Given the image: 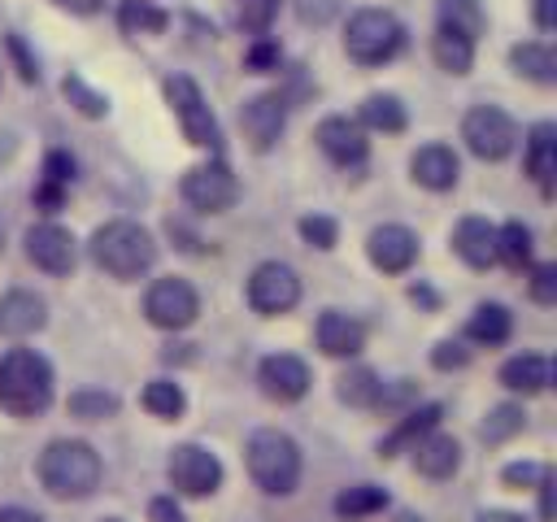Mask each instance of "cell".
<instances>
[{"label":"cell","instance_id":"6da1fadb","mask_svg":"<svg viewBox=\"0 0 557 522\" xmlns=\"http://www.w3.org/2000/svg\"><path fill=\"white\" fill-rule=\"evenodd\" d=\"M35 478L52 500H91L104 483V461L87 439H48L35 457Z\"/></svg>","mask_w":557,"mask_h":522},{"label":"cell","instance_id":"7a4b0ae2","mask_svg":"<svg viewBox=\"0 0 557 522\" xmlns=\"http://www.w3.org/2000/svg\"><path fill=\"white\" fill-rule=\"evenodd\" d=\"M57 400V370L35 348H9L0 352V409L9 418H39Z\"/></svg>","mask_w":557,"mask_h":522},{"label":"cell","instance_id":"3957f363","mask_svg":"<svg viewBox=\"0 0 557 522\" xmlns=\"http://www.w3.org/2000/svg\"><path fill=\"white\" fill-rule=\"evenodd\" d=\"M87 257L96 270H104L117 283H135L139 274H148L157 265V239L148 226L131 222V217H113L104 226L91 231L87 239Z\"/></svg>","mask_w":557,"mask_h":522},{"label":"cell","instance_id":"277c9868","mask_svg":"<svg viewBox=\"0 0 557 522\" xmlns=\"http://www.w3.org/2000/svg\"><path fill=\"white\" fill-rule=\"evenodd\" d=\"M244 465H248V478H252L257 492L292 496L300 487V474H305V452H300V444L287 431L261 426L244 444Z\"/></svg>","mask_w":557,"mask_h":522},{"label":"cell","instance_id":"5b68a950","mask_svg":"<svg viewBox=\"0 0 557 522\" xmlns=\"http://www.w3.org/2000/svg\"><path fill=\"white\" fill-rule=\"evenodd\" d=\"M344 52L361 70L387 65L405 52V22L392 9H357L344 22Z\"/></svg>","mask_w":557,"mask_h":522},{"label":"cell","instance_id":"8992f818","mask_svg":"<svg viewBox=\"0 0 557 522\" xmlns=\"http://www.w3.org/2000/svg\"><path fill=\"white\" fill-rule=\"evenodd\" d=\"M161 91H165L170 113H174L178 126H183V139H187L191 148H205V152L222 157V126H218V117H213V109H209L200 83H196L191 74H165Z\"/></svg>","mask_w":557,"mask_h":522},{"label":"cell","instance_id":"52a82bcc","mask_svg":"<svg viewBox=\"0 0 557 522\" xmlns=\"http://www.w3.org/2000/svg\"><path fill=\"white\" fill-rule=\"evenodd\" d=\"M165 478H170L178 500H209V496H218V487L226 478V465L213 448H205L196 439H183L165 457Z\"/></svg>","mask_w":557,"mask_h":522},{"label":"cell","instance_id":"ba28073f","mask_svg":"<svg viewBox=\"0 0 557 522\" xmlns=\"http://www.w3.org/2000/svg\"><path fill=\"white\" fill-rule=\"evenodd\" d=\"M178 196H183V204H187L191 213L213 217V213L235 209V200H239V178H235V170H231L222 157H209V161L191 165V170L178 178Z\"/></svg>","mask_w":557,"mask_h":522},{"label":"cell","instance_id":"9c48e42d","mask_svg":"<svg viewBox=\"0 0 557 522\" xmlns=\"http://www.w3.org/2000/svg\"><path fill=\"white\" fill-rule=\"evenodd\" d=\"M518 135L522 130H518L513 113H505L500 104H474L461 117V144L479 161H505L518 148Z\"/></svg>","mask_w":557,"mask_h":522},{"label":"cell","instance_id":"30bf717a","mask_svg":"<svg viewBox=\"0 0 557 522\" xmlns=\"http://www.w3.org/2000/svg\"><path fill=\"white\" fill-rule=\"evenodd\" d=\"M244 300L261 318H283L300 304V274L287 261H261L244 283Z\"/></svg>","mask_w":557,"mask_h":522},{"label":"cell","instance_id":"8fae6325","mask_svg":"<svg viewBox=\"0 0 557 522\" xmlns=\"http://www.w3.org/2000/svg\"><path fill=\"white\" fill-rule=\"evenodd\" d=\"M144 318L157 331H187L200 318V291L178 274L152 278L144 291Z\"/></svg>","mask_w":557,"mask_h":522},{"label":"cell","instance_id":"7c38bea8","mask_svg":"<svg viewBox=\"0 0 557 522\" xmlns=\"http://www.w3.org/2000/svg\"><path fill=\"white\" fill-rule=\"evenodd\" d=\"M22 248H26V261H30L35 270L52 274V278L74 274V265H78V239H74V231H65V226L52 222V217L26 226Z\"/></svg>","mask_w":557,"mask_h":522},{"label":"cell","instance_id":"4fadbf2b","mask_svg":"<svg viewBox=\"0 0 557 522\" xmlns=\"http://www.w3.org/2000/svg\"><path fill=\"white\" fill-rule=\"evenodd\" d=\"M257 387H261V396L274 400V405H296V400L309 396L313 370H309V361L296 357V352H265V357L257 361Z\"/></svg>","mask_w":557,"mask_h":522},{"label":"cell","instance_id":"5bb4252c","mask_svg":"<svg viewBox=\"0 0 557 522\" xmlns=\"http://www.w3.org/2000/svg\"><path fill=\"white\" fill-rule=\"evenodd\" d=\"M366 135H370V130H361V122L348 117V113H326V117L313 126V139H318L322 157H326L331 165H339V170H361V165L370 161V139H366Z\"/></svg>","mask_w":557,"mask_h":522},{"label":"cell","instance_id":"9a60e30c","mask_svg":"<svg viewBox=\"0 0 557 522\" xmlns=\"http://www.w3.org/2000/svg\"><path fill=\"white\" fill-rule=\"evenodd\" d=\"M287 96L283 91H257L239 104V130L252 152H270L287 130Z\"/></svg>","mask_w":557,"mask_h":522},{"label":"cell","instance_id":"2e32d148","mask_svg":"<svg viewBox=\"0 0 557 522\" xmlns=\"http://www.w3.org/2000/svg\"><path fill=\"white\" fill-rule=\"evenodd\" d=\"M366 257L379 274H409L422 257V244H418V231H409L405 222H379L370 235H366Z\"/></svg>","mask_w":557,"mask_h":522},{"label":"cell","instance_id":"e0dca14e","mask_svg":"<svg viewBox=\"0 0 557 522\" xmlns=\"http://www.w3.org/2000/svg\"><path fill=\"white\" fill-rule=\"evenodd\" d=\"M313 344H318L322 357L352 361L366 348V322L357 313H344V309H322L318 322H313Z\"/></svg>","mask_w":557,"mask_h":522},{"label":"cell","instance_id":"ac0fdd59","mask_svg":"<svg viewBox=\"0 0 557 522\" xmlns=\"http://www.w3.org/2000/svg\"><path fill=\"white\" fill-rule=\"evenodd\" d=\"M409 465L413 474L431 478V483H448L457 470H461V439L448 435V431H426L413 448H409Z\"/></svg>","mask_w":557,"mask_h":522},{"label":"cell","instance_id":"d6986e66","mask_svg":"<svg viewBox=\"0 0 557 522\" xmlns=\"http://www.w3.org/2000/svg\"><path fill=\"white\" fill-rule=\"evenodd\" d=\"M409 178H413L422 191H453L457 178H461V157L453 152V144L431 139V144L413 148V157H409Z\"/></svg>","mask_w":557,"mask_h":522},{"label":"cell","instance_id":"ffe728a7","mask_svg":"<svg viewBox=\"0 0 557 522\" xmlns=\"http://www.w3.org/2000/svg\"><path fill=\"white\" fill-rule=\"evenodd\" d=\"M444 422V405L440 400H418V405H409L396 422H392V431L379 439V457L383 461H392V457H400V452H409L426 431H435Z\"/></svg>","mask_w":557,"mask_h":522},{"label":"cell","instance_id":"44dd1931","mask_svg":"<svg viewBox=\"0 0 557 522\" xmlns=\"http://www.w3.org/2000/svg\"><path fill=\"white\" fill-rule=\"evenodd\" d=\"M518 139H522V170H527V178L544 196H553V178H557V126L553 122H535Z\"/></svg>","mask_w":557,"mask_h":522},{"label":"cell","instance_id":"7402d4cb","mask_svg":"<svg viewBox=\"0 0 557 522\" xmlns=\"http://www.w3.org/2000/svg\"><path fill=\"white\" fill-rule=\"evenodd\" d=\"M48 326V300L30 287H9L0 296V335L4 339H26Z\"/></svg>","mask_w":557,"mask_h":522},{"label":"cell","instance_id":"603a6c76","mask_svg":"<svg viewBox=\"0 0 557 522\" xmlns=\"http://www.w3.org/2000/svg\"><path fill=\"white\" fill-rule=\"evenodd\" d=\"M448 244H453V252H457L470 270H492V265H496V226H492L487 217H479V213L461 217V222L453 226Z\"/></svg>","mask_w":557,"mask_h":522},{"label":"cell","instance_id":"cb8c5ba5","mask_svg":"<svg viewBox=\"0 0 557 522\" xmlns=\"http://www.w3.org/2000/svg\"><path fill=\"white\" fill-rule=\"evenodd\" d=\"M496 378H500V387L505 391H513V396H540V391H548V383H553V361L544 357V352H513L500 370H496Z\"/></svg>","mask_w":557,"mask_h":522},{"label":"cell","instance_id":"d4e9b609","mask_svg":"<svg viewBox=\"0 0 557 522\" xmlns=\"http://www.w3.org/2000/svg\"><path fill=\"white\" fill-rule=\"evenodd\" d=\"M509 335H513V313L500 300H479L461 331V339L479 344V348H500V344H509Z\"/></svg>","mask_w":557,"mask_h":522},{"label":"cell","instance_id":"484cf974","mask_svg":"<svg viewBox=\"0 0 557 522\" xmlns=\"http://www.w3.org/2000/svg\"><path fill=\"white\" fill-rule=\"evenodd\" d=\"M331 509H335V518H344V522H366V518H374V513H387V509H392V496H387V487H379V483H348V487L335 492Z\"/></svg>","mask_w":557,"mask_h":522},{"label":"cell","instance_id":"4316f807","mask_svg":"<svg viewBox=\"0 0 557 522\" xmlns=\"http://www.w3.org/2000/svg\"><path fill=\"white\" fill-rule=\"evenodd\" d=\"M509 70L527 83H540V87H553L557 83V52L544 44V39H522L509 48Z\"/></svg>","mask_w":557,"mask_h":522},{"label":"cell","instance_id":"83f0119b","mask_svg":"<svg viewBox=\"0 0 557 522\" xmlns=\"http://www.w3.org/2000/svg\"><path fill=\"white\" fill-rule=\"evenodd\" d=\"M357 122L361 130H379V135H400L409 126V109L400 96L392 91H370L361 104H357Z\"/></svg>","mask_w":557,"mask_h":522},{"label":"cell","instance_id":"f1b7e54d","mask_svg":"<svg viewBox=\"0 0 557 522\" xmlns=\"http://www.w3.org/2000/svg\"><path fill=\"white\" fill-rule=\"evenodd\" d=\"M383 396V374L374 365H348L339 378H335V400L348 405V409H374Z\"/></svg>","mask_w":557,"mask_h":522},{"label":"cell","instance_id":"f546056e","mask_svg":"<svg viewBox=\"0 0 557 522\" xmlns=\"http://www.w3.org/2000/svg\"><path fill=\"white\" fill-rule=\"evenodd\" d=\"M431 57H435V65L444 70V74H470V65H474V39L470 35H461V30H453V26H435V35H431Z\"/></svg>","mask_w":557,"mask_h":522},{"label":"cell","instance_id":"4dcf8cb0","mask_svg":"<svg viewBox=\"0 0 557 522\" xmlns=\"http://www.w3.org/2000/svg\"><path fill=\"white\" fill-rule=\"evenodd\" d=\"M535 261V231L518 217H509L505 226H496V265L509 270H527Z\"/></svg>","mask_w":557,"mask_h":522},{"label":"cell","instance_id":"1f68e13d","mask_svg":"<svg viewBox=\"0 0 557 522\" xmlns=\"http://www.w3.org/2000/svg\"><path fill=\"white\" fill-rule=\"evenodd\" d=\"M139 405H144L152 418L174 422V418L187 413V391H183V383H174V378H148L144 391H139Z\"/></svg>","mask_w":557,"mask_h":522},{"label":"cell","instance_id":"d6a6232c","mask_svg":"<svg viewBox=\"0 0 557 522\" xmlns=\"http://www.w3.org/2000/svg\"><path fill=\"white\" fill-rule=\"evenodd\" d=\"M522 431H527V409H522L518 400L492 405V409L483 413V422H479V439H483V444H509V439L522 435Z\"/></svg>","mask_w":557,"mask_h":522},{"label":"cell","instance_id":"836d02e7","mask_svg":"<svg viewBox=\"0 0 557 522\" xmlns=\"http://www.w3.org/2000/svg\"><path fill=\"white\" fill-rule=\"evenodd\" d=\"M117 26H122V35H161L170 26V13L157 9L152 0H122L117 4Z\"/></svg>","mask_w":557,"mask_h":522},{"label":"cell","instance_id":"e575fe53","mask_svg":"<svg viewBox=\"0 0 557 522\" xmlns=\"http://www.w3.org/2000/svg\"><path fill=\"white\" fill-rule=\"evenodd\" d=\"M435 26H453V30L470 35V39H479L487 17H483L479 0H435Z\"/></svg>","mask_w":557,"mask_h":522},{"label":"cell","instance_id":"d590c367","mask_svg":"<svg viewBox=\"0 0 557 522\" xmlns=\"http://www.w3.org/2000/svg\"><path fill=\"white\" fill-rule=\"evenodd\" d=\"M117 409H122V400L113 391H104V387H78V391H70V413L78 422H104Z\"/></svg>","mask_w":557,"mask_h":522},{"label":"cell","instance_id":"8d00e7d4","mask_svg":"<svg viewBox=\"0 0 557 522\" xmlns=\"http://www.w3.org/2000/svg\"><path fill=\"white\" fill-rule=\"evenodd\" d=\"M61 91H65V100H70L83 117H104V113H109V96L96 91V87H87L83 74H65V78H61Z\"/></svg>","mask_w":557,"mask_h":522},{"label":"cell","instance_id":"74e56055","mask_svg":"<svg viewBox=\"0 0 557 522\" xmlns=\"http://www.w3.org/2000/svg\"><path fill=\"white\" fill-rule=\"evenodd\" d=\"M296 231H300V239H305L309 248H318V252H331V248L339 244V222H335L331 213H305V217L296 222Z\"/></svg>","mask_w":557,"mask_h":522},{"label":"cell","instance_id":"f35d334b","mask_svg":"<svg viewBox=\"0 0 557 522\" xmlns=\"http://www.w3.org/2000/svg\"><path fill=\"white\" fill-rule=\"evenodd\" d=\"M278 9H283V0H239V17L235 22H239L244 35H270Z\"/></svg>","mask_w":557,"mask_h":522},{"label":"cell","instance_id":"ab89813d","mask_svg":"<svg viewBox=\"0 0 557 522\" xmlns=\"http://www.w3.org/2000/svg\"><path fill=\"white\" fill-rule=\"evenodd\" d=\"M283 65V48H278V39H270V35H252V44L244 48V70L248 74H274Z\"/></svg>","mask_w":557,"mask_h":522},{"label":"cell","instance_id":"60d3db41","mask_svg":"<svg viewBox=\"0 0 557 522\" xmlns=\"http://www.w3.org/2000/svg\"><path fill=\"white\" fill-rule=\"evenodd\" d=\"M527 296L535 304H557V261H531L527 265Z\"/></svg>","mask_w":557,"mask_h":522},{"label":"cell","instance_id":"b9f144b4","mask_svg":"<svg viewBox=\"0 0 557 522\" xmlns=\"http://www.w3.org/2000/svg\"><path fill=\"white\" fill-rule=\"evenodd\" d=\"M409 405H418V387H413V378H396V383H383V396H379L374 409L400 418Z\"/></svg>","mask_w":557,"mask_h":522},{"label":"cell","instance_id":"7bdbcfd3","mask_svg":"<svg viewBox=\"0 0 557 522\" xmlns=\"http://www.w3.org/2000/svg\"><path fill=\"white\" fill-rule=\"evenodd\" d=\"M39 178H48V183H57V187H70V183L78 178V161H74L65 148H52V152L44 157V165H39Z\"/></svg>","mask_w":557,"mask_h":522},{"label":"cell","instance_id":"ee69618b","mask_svg":"<svg viewBox=\"0 0 557 522\" xmlns=\"http://www.w3.org/2000/svg\"><path fill=\"white\" fill-rule=\"evenodd\" d=\"M165 235H170V239H174V248H178V252H187V257L209 252V244L200 239V231H196L187 217H165Z\"/></svg>","mask_w":557,"mask_h":522},{"label":"cell","instance_id":"f6af8a7d","mask_svg":"<svg viewBox=\"0 0 557 522\" xmlns=\"http://www.w3.org/2000/svg\"><path fill=\"white\" fill-rule=\"evenodd\" d=\"M470 357H474V352L466 348V339H440V344L431 348V365L444 370V374H448V370H466Z\"/></svg>","mask_w":557,"mask_h":522},{"label":"cell","instance_id":"bcb514c9","mask_svg":"<svg viewBox=\"0 0 557 522\" xmlns=\"http://www.w3.org/2000/svg\"><path fill=\"white\" fill-rule=\"evenodd\" d=\"M544 470H548V465H540V461H509V465L500 470V483H505L509 492H531Z\"/></svg>","mask_w":557,"mask_h":522},{"label":"cell","instance_id":"7dc6e473","mask_svg":"<svg viewBox=\"0 0 557 522\" xmlns=\"http://www.w3.org/2000/svg\"><path fill=\"white\" fill-rule=\"evenodd\" d=\"M4 48H9V57H13V65H17V78H22V83H39V61H35L30 48L22 44V35H4Z\"/></svg>","mask_w":557,"mask_h":522},{"label":"cell","instance_id":"c3c4849f","mask_svg":"<svg viewBox=\"0 0 557 522\" xmlns=\"http://www.w3.org/2000/svg\"><path fill=\"white\" fill-rule=\"evenodd\" d=\"M292 9L305 26H326L339 13V0H292Z\"/></svg>","mask_w":557,"mask_h":522},{"label":"cell","instance_id":"681fc988","mask_svg":"<svg viewBox=\"0 0 557 522\" xmlns=\"http://www.w3.org/2000/svg\"><path fill=\"white\" fill-rule=\"evenodd\" d=\"M65 191H70V187H57V183L39 178V183L30 187V200H35V209H39V213H48V217H52V213H61V204H65Z\"/></svg>","mask_w":557,"mask_h":522},{"label":"cell","instance_id":"f907efd6","mask_svg":"<svg viewBox=\"0 0 557 522\" xmlns=\"http://www.w3.org/2000/svg\"><path fill=\"white\" fill-rule=\"evenodd\" d=\"M553 487H557V474H553V465H548V470L540 474V483L531 487V492H535V518H540V522H553V518H557V509H553Z\"/></svg>","mask_w":557,"mask_h":522},{"label":"cell","instance_id":"816d5d0a","mask_svg":"<svg viewBox=\"0 0 557 522\" xmlns=\"http://www.w3.org/2000/svg\"><path fill=\"white\" fill-rule=\"evenodd\" d=\"M148 522H187V513H183L178 496L165 492V496H152L148 500Z\"/></svg>","mask_w":557,"mask_h":522},{"label":"cell","instance_id":"f5cc1de1","mask_svg":"<svg viewBox=\"0 0 557 522\" xmlns=\"http://www.w3.org/2000/svg\"><path fill=\"white\" fill-rule=\"evenodd\" d=\"M52 4L65 9V13H74V17H96L104 9V0H52Z\"/></svg>","mask_w":557,"mask_h":522},{"label":"cell","instance_id":"db71d44e","mask_svg":"<svg viewBox=\"0 0 557 522\" xmlns=\"http://www.w3.org/2000/svg\"><path fill=\"white\" fill-rule=\"evenodd\" d=\"M0 522H48V518L26 505H0Z\"/></svg>","mask_w":557,"mask_h":522},{"label":"cell","instance_id":"11a10c76","mask_svg":"<svg viewBox=\"0 0 557 522\" xmlns=\"http://www.w3.org/2000/svg\"><path fill=\"white\" fill-rule=\"evenodd\" d=\"M535 26L557 30V0H535Z\"/></svg>","mask_w":557,"mask_h":522},{"label":"cell","instance_id":"9f6ffc18","mask_svg":"<svg viewBox=\"0 0 557 522\" xmlns=\"http://www.w3.org/2000/svg\"><path fill=\"white\" fill-rule=\"evenodd\" d=\"M409 300H413V304H426V309H435V304H440V296H435L426 283H409Z\"/></svg>","mask_w":557,"mask_h":522},{"label":"cell","instance_id":"6f0895ef","mask_svg":"<svg viewBox=\"0 0 557 522\" xmlns=\"http://www.w3.org/2000/svg\"><path fill=\"white\" fill-rule=\"evenodd\" d=\"M474 522H531V518H522V513H513V509H483Z\"/></svg>","mask_w":557,"mask_h":522},{"label":"cell","instance_id":"680465c9","mask_svg":"<svg viewBox=\"0 0 557 522\" xmlns=\"http://www.w3.org/2000/svg\"><path fill=\"white\" fill-rule=\"evenodd\" d=\"M392 522H426V518H422V513H413V509H400Z\"/></svg>","mask_w":557,"mask_h":522},{"label":"cell","instance_id":"91938a15","mask_svg":"<svg viewBox=\"0 0 557 522\" xmlns=\"http://www.w3.org/2000/svg\"><path fill=\"white\" fill-rule=\"evenodd\" d=\"M100 522H122V518H100Z\"/></svg>","mask_w":557,"mask_h":522},{"label":"cell","instance_id":"94428289","mask_svg":"<svg viewBox=\"0 0 557 522\" xmlns=\"http://www.w3.org/2000/svg\"><path fill=\"white\" fill-rule=\"evenodd\" d=\"M0 248H4V226H0Z\"/></svg>","mask_w":557,"mask_h":522}]
</instances>
